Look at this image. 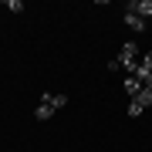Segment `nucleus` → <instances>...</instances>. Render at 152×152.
Returning a JSON list of instances; mask_svg holds the SVG:
<instances>
[{"mask_svg":"<svg viewBox=\"0 0 152 152\" xmlns=\"http://www.w3.org/2000/svg\"><path fill=\"white\" fill-rule=\"evenodd\" d=\"M135 105H142V108H152V88H142L139 91V98H132Z\"/></svg>","mask_w":152,"mask_h":152,"instance_id":"nucleus-7","label":"nucleus"},{"mask_svg":"<svg viewBox=\"0 0 152 152\" xmlns=\"http://www.w3.org/2000/svg\"><path fill=\"white\" fill-rule=\"evenodd\" d=\"M125 27H129V31H135V34H145L149 20H142L139 14H129V10H125Z\"/></svg>","mask_w":152,"mask_h":152,"instance_id":"nucleus-3","label":"nucleus"},{"mask_svg":"<svg viewBox=\"0 0 152 152\" xmlns=\"http://www.w3.org/2000/svg\"><path fill=\"white\" fill-rule=\"evenodd\" d=\"M139 44L135 41H125L122 44V51H118V64L125 68V75H135V68H139Z\"/></svg>","mask_w":152,"mask_h":152,"instance_id":"nucleus-1","label":"nucleus"},{"mask_svg":"<svg viewBox=\"0 0 152 152\" xmlns=\"http://www.w3.org/2000/svg\"><path fill=\"white\" fill-rule=\"evenodd\" d=\"M7 10H14V14H20V10H24V4H20V0H7Z\"/></svg>","mask_w":152,"mask_h":152,"instance_id":"nucleus-8","label":"nucleus"},{"mask_svg":"<svg viewBox=\"0 0 152 152\" xmlns=\"http://www.w3.org/2000/svg\"><path fill=\"white\" fill-rule=\"evenodd\" d=\"M41 102H48L51 108L58 112V108H64V105H68V95H61V91H44V95H41Z\"/></svg>","mask_w":152,"mask_h":152,"instance_id":"nucleus-4","label":"nucleus"},{"mask_svg":"<svg viewBox=\"0 0 152 152\" xmlns=\"http://www.w3.org/2000/svg\"><path fill=\"white\" fill-rule=\"evenodd\" d=\"M142 112H145V108H142V105H135V102H132V105H129V115H132V118H139V115H142Z\"/></svg>","mask_w":152,"mask_h":152,"instance_id":"nucleus-9","label":"nucleus"},{"mask_svg":"<svg viewBox=\"0 0 152 152\" xmlns=\"http://www.w3.org/2000/svg\"><path fill=\"white\" fill-rule=\"evenodd\" d=\"M34 118H37V122H48V118H54V108H51L48 102H41L37 108H34Z\"/></svg>","mask_w":152,"mask_h":152,"instance_id":"nucleus-6","label":"nucleus"},{"mask_svg":"<svg viewBox=\"0 0 152 152\" xmlns=\"http://www.w3.org/2000/svg\"><path fill=\"white\" fill-rule=\"evenodd\" d=\"M125 10H129V14H139L142 20H149V17H152V0H129Z\"/></svg>","mask_w":152,"mask_h":152,"instance_id":"nucleus-2","label":"nucleus"},{"mask_svg":"<svg viewBox=\"0 0 152 152\" xmlns=\"http://www.w3.org/2000/svg\"><path fill=\"white\" fill-rule=\"evenodd\" d=\"M142 64H145V68L152 71V51H149V54H142Z\"/></svg>","mask_w":152,"mask_h":152,"instance_id":"nucleus-10","label":"nucleus"},{"mask_svg":"<svg viewBox=\"0 0 152 152\" xmlns=\"http://www.w3.org/2000/svg\"><path fill=\"white\" fill-rule=\"evenodd\" d=\"M139 91H142V81L135 75H125V95L129 98H139Z\"/></svg>","mask_w":152,"mask_h":152,"instance_id":"nucleus-5","label":"nucleus"}]
</instances>
